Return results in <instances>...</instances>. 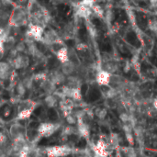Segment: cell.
<instances>
[{
	"mask_svg": "<svg viewBox=\"0 0 157 157\" xmlns=\"http://www.w3.org/2000/svg\"><path fill=\"white\" fill-rule=\"evenodd\" d=\"M47 78L56 87L58 85H64L66 82V76L61 72L60 69L51 70L47 74Z\"/></svg>",
	"mask_w": 157,
	"mask_h": 157,
	"instance_id": "11",
	"label": "cell"
},
{
	"mask_svg": "<svg viewBox=\"0 0 157 157\" xmlns=\"http://www.w3.org/2000/svg\"><path fill=\"white\" fill-rule=\"evenodd\" d=\"M149 28L153 31V32H156L157 33V19H151L149 21Z\"/></svg>",
	"mask_w": 157,
	"mask_h": 157,
	"instance_id": "25",
	"label": "cell"
},
{
	"mask_svg": "<svg viewBox=\"0 0 157 157\" xmlns=\"http://www.w3.org/2000/svg\"><path fill=\"white\" fill-rule=\"evenodd\" d=\"M108 144L110 148V150H115L120 147V136L117 133H111L108 139Z\"/></svg>",
	"mask_w": 157,
	"mask_h": 157,
	"instance_id": "17",
	"label": "cell"
},
{
	"mask_svg": "<svg viewBox=\"0 0 157 157\" xmlns=\"http://www.w3.org/2000/svg\"><path fill=\"white\" fill-rule=\"evenodd\" d=\"M94 1H81L76 3V16L84 19H88L93 14L92 7L94 6Z\"/></svg>",
	"mask_w": 157,
	"mask_h": 157,
	"instance_id": "9",
	"label": "cell"
},
{
	"mask_svg": "<svg viewBox=\"0 0 157 157\" xmlns=\"http://www.w3.org/2000/svg\"><path fill=\"white\" fill-rule=\"evenodd\" d=\"M47 157H66L72 154L74 150L69 144H59L44 147Z\"/></svg>",
	"mask_w": 157,
	"mask_h": 157,
	"instance_id": "6",
	"label": "cell"
},
{
	"mask_svg": "<svg viewBox=\"0 0 157 157\" xmlns=\"http://www.w3.org/2000/svg\"><path fill=\"white\" fill-rule=\"evenodd\" d=\"M123 153L126 157H137L136 152L132 147H126L123 149Z\"/></svg>",
	"mask_w": 157,
	"mask_h": 157,
	"instance_id": "24",
	"label": "cell"
},
{
	"mask_svg": "<svg viewBox=\"0 0 157 157\" xmlns=\"http://www.w3.org/2000/svg\"><path fill=\"white\" fill-rule=\"evenodd\" d=\"M68 47L67 46H64L61 49H59L55 52V55L57 57V59L61 64H64L66 62L69 61V54H68Z\"/></svg>",
	"mask_w": 157,
	"mask_h": 157,
	"instance_id": "16",
	"label": "cell"
},
{
	"mask_svg": "<svg viewBox=\"0 0 157 157\" xmlns=\"http://www.w3.org/2000/svg\"><path fill=\"white\" fill-rule=\"evenodd\" d=\"M107 114H108V111H107V108H101V107L96 108L94 110V115L97 117V119L99 120H104L107 117Z\"/></svg>",
	"mask_w": 157,
	"mask_h": 157,
	"instance_id": "22",
	"label": "cell"
},
{
	"mask_svg": "<svg viewBox=\"0 0 157 157\" xmlns=\"http://www.w3.org/2000/svg\"><path fill=\"white\" fill-rule=\"evenodd\" d=\"M28 14L26 6L17 5L10 11L8 28H21L28 24Z\"/></svg>",
	"mask_w": 157,
	"mask_h": 157,
	"instance_id": "2",
	"label": "cell"
},
{
	"mask_svg": "<svg viewBox=\"0 0 157 157\" xmlns=\"http://www.w3.org/2000/svg\"><path fill=\"white\" fill-rule=\"evenodd\" d=\"M152 107L155 109V110H157V98H155V99H153L152 100Z\"/></svg>",
	"mask_w": 157,
	"mask_h": 157,
	"instance_id": "27",
	"label": "cell"
},
{
	"mask_svg": "<svg viewBox=\"0 0 157 157\" xmlns=\"http://www.w3.org/2000/svg\"><path fill=\"white\" fill-rule=\"evenodd\" d=\"M10 12H7L5 9H0V30L6 31L8 28Z\"/></svg>",
	"mask_w": 157,
	"mask_h": 157,
	"instance_id": "15",
	"label": "cell"
},
{
	"mask_svg": "<svg viewBox=\"0 0 157 157\" xmlns=\"http://www.w3.org/2000/svg\"><path fill=\"white\" fill-rule=\"evenodd\" d=\"M110 78H111L110 74H108L103 69H100L99 71H97L95 80L99 85H100V87H109Z\"/></svg>",
	"mask_w": 157,
	"mask_h": 157,
	"instance_id": "12",
	"label": "cell"
},
{
	"mask_svg": "<svg viewBox=\"0 0 157 157\" xmlns=\"http://www.w3.org/2000/svg\"><path fill=\"white\" fill-rule=\"evenodd\" d=\"M103 70L106 71V72H108L110 75H115V73L117 72V70H118L117 64L114 63V62H107L105 64V66H104Z\"/></svg>",
	"mask_w": 157,
	"mask_h": 157,
	"instance_id": "20",
	"label": "cell"
},
{
	"mask_svg": "<svg viewBox=\"0 0 157 157\" xmlns=\"http://www.w3.org/2000/svg\"><path fill=\"white\" fill-rule=\"evenodd\" d=\"M27 87H26V85L24 84V83L22 82V80H19L16 85H15V93L17 94V96L19 97H21L25 95L26 91H27Z\"/></svg>",
	"mask_w": 157,
	"mask_h": 157,
	"instance_id": "19",
	"label": "cell"
},
{
	"mask_svg": "<svg viewBox=\"0 0 157 157\" xmlns=\"http://www.w3.org/2000/svg\"><path fill=\"white\" fill-rule=\"evenodd\" d=\"M78 68L79 67L77 65H76L72 62L68 61L64 64H61L60 70L66 77H69V76H76L77 73Z\"/></svg>",
	"mask_w": 157,
	"mask_h": 157,
	"instance_id": "13",
	"label": "cell"
},
{
	"mask_svg": "<svg viewBox=\"0 0 157 157\" xmlns=\"http://www.w3.org/2000/svg\"><path fill=\"white\" fill-rule=\"evenodd\" d=\"M38 106L39 103L33 100V99L31 98L21 99L17 105V116H16L17 120H24L30 119Z\"/></svg>",
	"mask_w": 157,
	"mask_h": 157,
	"instance_id": "3",
	"label": "cell"
},
{
	"mask_svg": "<svg viewBox=\"0 0 157 157\" xmlns=\"http://www.w3.org/2000/svg\"><path fill=\"white\" fill-rule=\"evenodd\" d=\"M75 32H76L75 25L73 23H67L63 28L60 36L63 39V40H70V39H73L74 38Z\"/></svg>",
	"mask_w": 157,
	"mask_h": 157,
	"instance_id": "14",
	"label": "cell"
},
{
	"mask_svg": "<svg viewBox=\"0 0 157 157\" xmlns=\"http://www.w3.org/2000/svg\"><path fill=\"white\" fill-rule=\"evenodd\" d=\"M62 128L61 124L59 122L54 121H43L38 125V127L35 129L36 133L38 135V138H49L52 136L54 133H56Z\"/></svg>",
	"mask_w": 157,
	"mask_h": 157,
	"instance_id": "5",
	"label": "cell"
},
{
	"mask_svg": "<svg viewBox=\"0 0 157 157\" xmlns=\"http://www.w3.org/2000/svg\"><path fill=\"white\" fill-rule=\"evenodd\" d=\"M15 73L13 66L7 60L0 62V81H8L13 77Z\"/></svg>",
	"mask_w": 157,
	"mask_h": 157,
	"instance_id": "10",
	"label": "cell"
},
{
	"mask_svg": "<svg viewBox=\"0 0 157 157\" xmlns=\"http://www.w3.org/2000/svg\"><path fill=\"white\" fill-rule=\"evenodd\" d=\"M26 7L28 14V20H30L28 23L47 28L51 21V15L43 6H41L37 1H28Z\"/></svg>",
	"mask_w": 157,
	"mask_h": 157,
	"instance_id": "1",
	"label": "cell"
},
{
	"mask_svg": "<svg viewBox=\"0 0 157 157\" xmlns=\"http://www.w3.org/2000/svg\"><path fill=\"white\" fill-rule=\"evenodd\" d=\"M44 104L47 108H54L57 104H59L58 101V96H57L55 94L52 95H47L44 97Z\"/></svg>",
	"mask_w": 157,
	"mask_h": 157,
	"instance_id": "18",
	"label": "cell"
},
{
	"mask_svg": "<svg viewBox=\"0 0 157 157\" xmlns=\"http://www.w3.org/2000/svg\"><path fill=\"white\" fill-rule=\"evenodd\" d=\"M7 61L11 64L14 70H26L31 64V57L27 53H19L15 50L9 52Z\"/></svg>",
	"mask_w": 157,
	"mask_h": 157,
	"instance_id": "4",
	"label": "cell"
},
{
	"mask_svg": "<svg viewBox=\"0 0 157 157\" xmlns=\"http://www.w3.org/2000/svg\"><path fill=\"white\" fill-rule=\"evenodd\" d=\"M45 30L46 28L43 27L28 23L25 32V39H28L35 42H41Z\"/></svg>",
	"mask_w": 157,
	"mask_h": 157,
	"instance_id": "8",
	"label": "cell"
},
{
	"mask_svg": "<svg viewBox=\"0 0 157 157\" xmlns=\"http://www.w3.org/2000/svg\"><path fill=\"white\" fill-rule=\"evenodd\" d=\"M92 11H93V14H96V15L97 17H99V18H103L104 17V9L100 6L96 5V3L92 7Z\"/></svg>",
	"mask_w": 157,
	"mask_h": 157,
	"instance_id": "23",
	"label": "cell"
},
{
	"mask_svg": "<svg viewBox=\"0 0 157 157\" xmlns=\"http://www.w3.org/2000/svg\"><path fill=\"white\" fill-rule=\"evenodd\" d=\"M6 38H7V32L5 31L2 35H0V62L3 61V58L6 55V51H5Z\"/></svg>",
	"mask_w": 157,
	"mask_h": 157,
	"instance_id": "21",
	"label": "cell"
},
{
	"mask_svg": "<svg viewBox=\"0 0 157 157\" xmlns=\"http://www.w3.org/2000/svg\"><path fill=\"white\" fill-rule=\"evenodd\" d=\"M87 48H88L87 45L84 43V42H79V43H77L76 46V50L78 52H84L87 50Z\"/></svg>",
	"mask_w": 157,
	"mask_h": 157,
	"instance_id": "26",
	"label": "cell"
},
{
	"mask_svg": "<svg viewBox=\"0 0 157 157\" xmlns=\"http://www.w3.org/2000/svg\"><path fill=\"white\" fill-rule=\"evenodd\" d=\"M18 157H31V156L28 155V152H23V153H21Z\"/></svg>",
	"mask_w": 157,
	"mask_h": 157,
	"instance_id": "28",
	"label": "cell"
},
{
	"mask_svg": "<svg viewBox=\"0 0 157 157\" xmlns=\"http://www.w3.org/2000/svg\"><path fill=\"white\" fill-rule=\"evenodd\" d=\"M8 135L12 141H27L28 130L19 122H14L9 126Z\"/></svg>",
	"mask_w": 157,
	"mask_h": 157,
	"instance_id": "7",
	"label": "cell"
}]
</instances>
